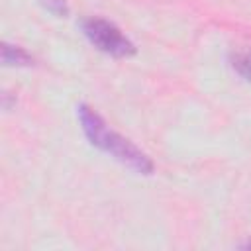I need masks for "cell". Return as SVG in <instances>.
<instances>
[{"label": "cell", "instance_id": "3", "mask_svg": "<svg viewBox=\"0 0 251 251\" xmlns=\"http://www.w3.org/2000/svg\"><path fill=\"white\" fill-rule=\"evenodd\" d=\"M2 63L8 67H27L33 63V57L24 47L2 43Z\"/></svg>", "mask_w": 251, "mask_h": 251}, {"label": "cell", "instance_id": "2", "mask_svg": "<svg viewBox=\"0 0 251 251\" xmlns=\"http://www.w3.org/2000/svg\"><path fill=\"white\" fill-rule=\"evenodd\" d=\"M82 31L86 39L102 53H108L112 57H129L135 53L133 41L126 37L116 24L104 18H96V16L86 18L82 22Z\"/></svg>", "mask_w": 251, "mask_h": 251}, {"label": "cell", "instance_id": "6", "mask_svg": "<svg viewBox=\"0 0 251 251\" xmlns=\"http://www.w3.org/2000/svg\"><path fill=\"white\" fill-rule=\"evenodd\" d=\"M239 247H241V249H251V239H247V241H245V243H241Z\"/></svg>", "mask_w": 251, "mask_h": 251}, {"label": "cell", "instance_id": "5", "mask_svg": "<svg viewBox=\"0 0 251 251\" xmlns=\"http://www.w3.org/2000/svg\"><path fill=\"white\" fill-rule=\"evenodd\" d=\"M47 12H51L57 18H65L69 14V4L67 0H37Z\"/></svg>", "mask_w": 251, "mask_h": 251}, {"label": "cell", "instance_id": "4", "mask_svg": "<svg viewBox=\"0 0 251 251\" xmlns=\"http://www.w3.org/2000/svg\"><path fill=\"white\" fill-rule=\"evenodd\" d=\"M231 67L245 78L251 80V47L231 53Z\"/></svg>", "mask_w": 251, "mask_h": 251}, {"label": "cell", "instance_id": "1", "mask_svg": "<svg viewBox=\"0 0 251 251\" xmlns=\"http://www.w3.org/2000/svg\"><path fill=\"white\" fill-rule=\"evenodd\" d=\"M76 118L80 122L84 135L88 137V141L94 147L112 155L116 161H120L122 165L129 167L131 171H135L139 175H151L153 173V161L137 145H133L129 139H126L116 129H112L100 118V114H96L90 106L78 104L76 106Z\"/></svg>", "mask_w": 251, "mask_h": 251}]
</instances>
